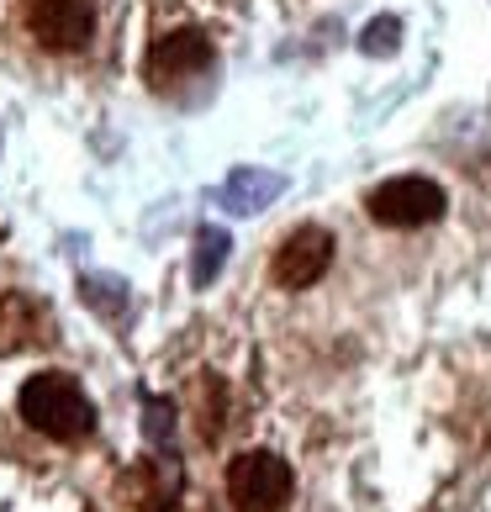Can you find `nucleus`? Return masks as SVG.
<instances>
[{
  "instance_id": "obj_1",
  "label": "nucleus",
  "mask_w": 491,
  "mask_h": 512,
  "mask_svg": "<svg viewBox=\"0 0 491 512\" xmlns=\"http://www.w3.org/2000/svg\"><path fill=\"white\" fill-rule=\"evenodd\" d=\"M16 412L27 417L32 433H43L53 444H74L96 428V407H90L85 386L69 370H43L16 391Z\"/></svg>"
},
{
  "instance_id": "obj_2",
  "label": "nucleus",
  "mask_w": 491,
  "mask_h": 512,
  "mask_svg": "<svg viewBox=\"0 0 491 512\" xmlns=\"http://www.w3.org/2000/svg\"><path fill=\"white\" fill-rule=\"evenodd\" d=\"M296 491L291 465L275 449H243L228 465V502L233 512H286Z\"/></svg>"
},
{
  "instance_id": "obj_3",
  "label": "nucleus",
  "mask_w": 491,
  "mask_h": 512,
  "mask_svg": "<svg viewBox=\"0 0 491 512\" xmlns=\"http://www.w3.org/2000/svg\"><path fill=\"white\" fill-rule=\"evenodd\" d=\"M444 206H449L444 185L428 175H396L365 196L370 222H381V227H428L444 217Z\"/></svg>"
},
{
  "instance_id": "obj_4",
  "label": "nucleus",
  "mask_w": 491,
  "mask_h": 512,
  "mask_svg": "<svg viewBox=\"0 0 491 512\" xmlns=\"http://www.w3.org/2000/svg\"><path fill=\"white\" fill-rule=\"evenodd\" d=\"M22 27L48 53H74L96 32V0H22Z\"/></svg>"
},
{
  "instance_id": "obj_5",
  "label": "nucleus",
  "mask_w": 491,
  "mask_h": 512,
  "mask_svg": "<svg viewBox=\"0 0 491 512\" xmlns=\"http://www.w3.org/2000/svg\"><path fill=\"white\" fill-rule=\"evenodd\" d=\"M328 264H333V233L307 222V227H291V233L280 238V249L270 259V275H275L280 291H307L328 275Z\"/></svg>"
},
{
  "instance_id": "obj_6",
  "label": "nucleus",
  "mask_w": 491,
  "mask_h": 512,
  "mask_svg": "<svg viewBox=\"0 0 491 512\" xmlns=\"http://www.w3.org/2000/svg\"><path fill=\"white\" fill-rule=\"evenodd\" d=\"M212 69V37H206L201 27H175V32H164L154 48H148V59H143V74H148V85H180V80H191V74H206Z\"/></svg>"
},
{
  "instance_id": "obj_7",
  "label": "nucleus",
  "mask_w": 491,
  "mask_h": 512,
  "mask_svg": "<svg viewBox=\"0 0 491 512\" xmlns=\"http://www.w3.org/2000/svg\"><path fill=\"white\" fill-rule=\"evenodd\" d=\"M53 328L48 307L27 291H0V354H22L32 344H43Z\"/></svg>"
},
{
  "instance_id": "obj_8",
  "label": "nucleus",
  "mask_w": 491,
  "mask_h": 512,
  "mask_svg": "<svg viewBox=\"0 0 491 512\" xmlns=\"http://www.w3.org/2000/svg\"><path fill=\"white\" fill-rule=\"evenodd\" d=\"M275 191H280L275 175H238L228 185V201H233V212H259V201H270Z\"/></svg>"
},
{
  "instance_id": "obj_9",
  "label": "nucleus",
  "mask_w": 491,
  "mask_h": 512,
  "mask_svg": "<svg viewBox=\"0 0 491 512\" xmlns=\"http://www.w3.org/2000/svg\"><path fill=\"white\" fill-rule=\"evenodd\" d=\"M196 280L206 286V280H212L217 270H222V259H228V233H217V227H206V233L196 238Z\"/></svg>"
},
{
  "instance_id": "obj_10",
  "label": "nucleus",
  "mask_w": 491,
  "mask_h": 512,
  "mask_svg": "<svg viewBox=\"0 0 491 512\" xmlns=\"http://www.w3.org/2000/svg\"><path fill=\"white\" fill-rule=\"evenodd\" d=\"M396 37H402V22L396 16H375V22L365 27L360 48L370 53V59H381V53H396Z\"/></svg>"
}]
</instances>
